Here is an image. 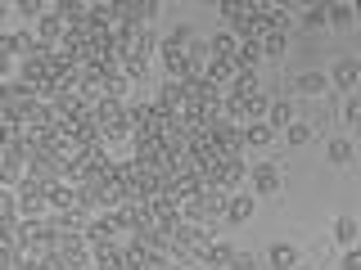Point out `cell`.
<instances>
[{
  "mask_svg": "<svg viewBox=\"0 0 361 270\" xmlns=\"http://www.w3.org/2000/svg\"><path fill=\"white\" fill-rule=\"evenodd\" d=\"M222 109H226V118H235V122H244V127H249V122H258L262 113H267V95H226L222 100Z\"/></svg>",
  "mask_w": 361,
  "mask_h": 270,
  "instance_id": "obj_1",
  "label": "cell"
},
{
  "mask_svg": "<svg viewBox=\"0 0 361 270\" xmlns=\"http://www.w3.org/2000/svg\"><path fill=\"white\" fill-rule=\"evenodd\" d=\"M167 235H172V253H176V257H199V253L208 248V235L194 225V221H176Z\"/></svg>",
  "mask_w": 361,
  "mask_h": 270,
  "instance_id": "obj_2",
  "label": "cell"
},
{
  "mask_svg": "<svg viewBox=\"0 0 361 270\" xmlns=\"http://www.w3.org/2000/svg\"><path fill=\"white\" fill-rule=\"evenodd\" d=\"M167 158H172V153H167V144L158 140V135H140L136 131V162L145 171H167Z\"/></svg>",
  "mask_w": 361,
  "mask_h": 270,
  "instance_id": "obj_3",
  "label": "cell"
},
{
  "mask_svg": "<svg viewBox=\"0 0 361 270\" xmlns=\"http://www.w3.org/2000/svg\"><path fill=\"white\" fill-rule=\"evenodd\" d=\"M45 189L50 185H41V180H27L23 176V185H18V221H36L45 212Z\"/></svg>",
  "mask_w": 361,
  "mask_h": 270,
  "instance_id": "obj_4",
  "label": "cell"
},
{
  "mask_svg": "<svg viewBox=\"0 0 361 270\" xmlns=\"http://www.w3.org/2000/svg\"><path fill=\"white\" fill-rule=\"evenodd\" d=\"M226 202H231V198H226V189H199V198H190L185 202V212H190V216H226Z\"/></svg>",
  "mask_w": 361,
  "mask_h": 270,
  "instance_id": "obj_5",
  "label": "cell"
},
{
  "mask_svg": "<svg viewBox=\"0 0 361 270\" xmlns=\"http://www.w3.org/2000/svg\"><path fill=\"white\" fill-rule=\"evenodd\" d=\"M213 144H217V153H222V158H240V149H244V131L240 127H231V122H213Z\"/></svg>",
  "mask_w": 361,
  "mask_h": 270,
  "instance_id": "obj_6",
  "label": "cell"
},
{
  "mask_svg": "<svg viewBox=\"0 0 361 270\" xmlns=\"http://www.w3.org/2000/svg\"><path fill=\"white\" fill-rule=\"evenodd\" d=\"M113 235H122V221H118V212H104V216H95L91 225H86V244H91V248L113 244Z\"/></svg>",
  "mask_w": 361,
  "mask_h": 270,
  "instance_id": "obj_7",
  "label": "cell"
},
{
  "mask_svg": "<svg viewBox=\"0 0 361 270\" xmlns=\"http://www.w3.org/2000/svg\"><path fill=\"white\" fill-rule=\"evenodd\" d=\"M262 32H267V27H262V18L253 14V5H244L240 18H231V36H235V41H262Z\"/></svg>",
  "mask_w": 361,
  "mask_h": 270,
  "instance_id": "obj_8",
  "label": "cell"
},
{
  "mask_svg": "<svg viewBox=\"0 0 361 270\" xmlns=\"http://www.w3.org/2000/svg\"><path fill=\"white\" fill-rule=\"evenodd\" d=\"M54 257H59L68 270H77V266H86L91 244H86V239H54Z\"/></svg>",
  "mask_w": 361,
  "mask_h": 270,
  "instance_id": "obj_9",
  "label": "cell"
},
{
  "mask_svg": "<svg viewBox=\"0 0 361 270\" xmlns=\"http://www.w3.org/2000/svg\"><path fill=\"white\" fill-rule=\"evenodd\" d=\"M199 189H203L199 176H167V198H172L176 207H185L190 198H199Z\"/></svg>",
  "mask_w": 361,
  "mask_h": 270,
  "instance_id": "obj_10",
  "label": "cell"
},
{
  "mask_svg": "<svg viewBox=\"0 0 361 270\" xmlns=\"http://www.w3.org/2000/svg\"><path fill=\"white\" fill-rule=\"evenodd\" d=\"M258 63H262V45L258 41H240V45H235V59H231V68H235V72H258Z\"/></svg>",
  "mask_w": 361,
  "mask_h": 270,
  "instance_id": "obj_11",
  "label": "cell"
},
{
  "mask_svg": "<svg viewBox=\"0 0 361 270\" xmlns=\"http://www.w3.org/2000/svg\"><path fill=\"white\" fill-rule=\"evenodd\" d=\"M36 32H41V41H36V45L54 50V41H63V32H68V27H63V18L50 9V14H41V18H36Z\"/></svg>",
  "mask_w": 361,
  "mask_h": 270,
  "instance_id": "obj_12",
  "label": "cell"
},
{
  "mask_svg": "<svg viewBox=\"0 0 361 270\" xmlns=\"http://www.w3.org/2000/svg\"><path fill=\"white\" fill-rule=\"evenodd\" d=\"M158 109H163V113H172V118H176L180 109H185V95H180V81H167L163 90H158Z\"/></svg>",
  "mask_w": 361,
  "mask_h": 270,
  "instance_id": "obj_13",
  "label": "cell"
},
{
  "mask_svg": "<svg viewBox=\"0 0 361 270\" xmlns=\"http://www.w3.org/2000/svg\"><path fill=\"white\" fill-rule=\"evenodd\" d=\"M267 262H271V270H293V266H298V248H293V244H275L267 253Z\"/></svg>",
  "mask_w": 361,
  "mask_h": 270,
  "instance_id": "obj_14",
  "label": "cell"
},
{
  "mask_svg": "<svg viewBox=\"0 0 361 270\" xmlns=\"http://www.w3.org/2000/svg\"><path fill=\"white\" fill-rule=\"evenodd\" d=\"M235 45H240V41H235L231 32H222V36H213V41H208V54H213V59H226V63H231V59H235Z\"/></svg>",
  "mask_w": 361,
  "mask_h": 270,
  "instance_id": "obj_15",
  "label": "cell"
},
{
  "mask_svg": "<svg viewBox=\"0 0 361 270\" xmlns=\"http://www.w3.org/2000/svg\"><path fill=\"white\" fill-rule=\"evenodd\" d=\"M253 185H258L262 194H271V189L280 185V171H275L271 162H258V167H253Z\"/></svg>",
  "mask_w": 361,
  "mask_h": 270,
  "instance_id": "obj_16",
  "label": "cell"
},
{
  "mask_svg": "<svg viewBox=\"0 0 361 270\" xmlns=\"http://www.w3.org/2000/svg\"><path fill=\"white\" fill-rule=\"evenodd\" d=\"M267 122H271V127H293V104L289 100L267 104Z\"/></svg>",
  "mask_w": 361,
  "mask_h": 270,
  "instance_id": "obj_17",
  "label": "cell"
},
{
  "mask_svg": "<svg viewBox=\"0 0 361 270\" xmlns=\"http://www.w3.org/2000/svg\"><path fill=\"white\" fill-rule=\"evenodd\" d=\"M361 81V68L353 59H344V63H335V86H344V90H353V86Z\"/></svg>",
  "mask_w": 361,
  "mask_h": 270,
  "instance_id": "obj_18",
  "label": "cell"
},
{
  "mask_svg": "<svg viewBox=\"0 0 361 270\" xmlns=\"http://www.w3.org/2000/svg\"><path fill=\"white\" fill-rule=\"evenodd\" d=\"M231 253H235V248H226V244H213V239H208V248H203L199 257H203L208 266H217V270H222V266H231Z\"/></svg>",
  "mask_w": 361,
  "mask_h": 270,
  "instance_id": "obj_19",
  "label": "cell"
},
{
  "mask_svg": "<svg viewBox=\"0 0 361 270\" xmlns=\"http://www.w3.org/2000/svg\"><path fill=\"white\" fill-rule=\"evenodd\" d=\"M262 59H267V54H271V59H275V54H284V50H289V36H284V32H262Z\"/></svg>",
  "mask_w": 361,
  "mask_h": 270,
  "instance_id": "obj_20",
  "label": "cell"
},
{
  "mask_svg": "<svg viewBox=\"0 0 361 270\" xmlns=\"http://www.w3.org/2000/svg\"><path fill=\"white\" fill-rule=\"evenodd\" d=\"M95 262H100V270H122V248L100 244V248H95Z\"/></svg>",
  "mask_w": 361,
  "mask_h": 270,
  "instance_id": "obj_21",
  "label": "cell"
},
{
  "mask_svg": "<svg viewBox=\"0 0 361 270\" xmlns=\"http://www.w3.org/2000/svg\"><path fill=\"white\" fill-rule=\"evenodd\" d=\"M298 90L312 95V100H316V95H325V72H302V77H298Z\"/></svg>",
  "mask_w": 361,
  "mask_h": 270,
  "instance_id": "obj_22",
  "label": "cell"
},
{
  "mask_svg": "<svg viewBox=\"0 0 361 270\" xmlns=\"http://www.w3.org/2000/svg\"><path fill=\"white\" fill-rule=\"evenodd\" d=\"M267 140H271V127H262V122H249V127H244V144H249V149H262Z\"/></svg>",
  "mask_w": 361,
  "mask_h": 270,
  "instance_id": "obj_23",
  "label": "cell"
},
{
  "mask_svg": "<svg viewBox=\"0 0 361 270\" xmlns=\"http://www.w3.org/2000/svg\"><path fill=\"white\" fill-rule=\"evenodd\" d=\"M226 216H231L235 225H240V221H249V216H253V198H231V202H226Z\"/></svg>",
  "mask_w": 361,
  "mask_h": 270,
  "instance_id": "obj_24",
  "label": "cell"
},
{
  "mask_svg": "<svg viewBox=\"0 0 361 270\" xmlns=\"http://www.w3.org/2000/svg\"><path fill=\"white\" fill-rule=\"evenodd\" d=\"M325 23L348 27V23H353V5H330V9H325Z\"/></svg>",
  "mask_w": 361,
  "mask_h": 270,
  "instance_id": "obj_25",
  "label": "cell"
},
{
  "mask_svg": "<svg viewBox=\"0 0 361 270\" xmlns=\"http://www.w3.org/2000/svg\"><path fill=\"white\" fill-rule=\"evenodd\" d=\"M335 239H339V244H353V239H357V221L353 216H339L335 221Z\"/></svg>",
  "mask_w": 361,
  "mask_h": 270,
  "instance_id": "obj_26",
  "label": "cell"
},
{
  "mask_svg": "<svg viewBox=\"0 0 361 270\" xmlns=\"http://www.w3.org/2000/svg\"><path fill=\"white\" fill-rule=\"evenodd\" d=\"M14 54L32 59V54H36V36H32V32H14Z\"/></svg>",
  "mask_w": 361,
  "mask_h": 270,
  "instance_id": "obj_27",
  "label": "cell"
},
{
  "mask_svg": "<svg viewBox=\"0 0 361 270\" xmlns=\"http://www.w3.org/2000/svg\"><path fill=\"white\" fill-rule=\"evenodd\" d=\"M127 86H131V81H127L122 72H118V77H109V86H104V100H122V95H127Z\"/></svg>",
  "mask_w": 361,
  "mask_h": 270,
  "instance_id": "obj_28",
  "label": "cell"
},
{
  "mask_svg": "<svg viewBox=\"0 0 361 270\" xmlns=\"http://www.w3.org/2000/svg\"><path fill=\"white\" fill-rule=\"evenodd\" d=\"M330 162H353V140H335V144H330Z\"/></svg>",
  "mask_w": 361,
  "mask_h": 270,
  "instance_id": "obj_29",
  "label": "cell"
},
{
  "mask_svg": "<svg viewBox=\"0 0 361 270\" xmlns=\"http://www.w3.org/2000/svg\"><path fill=\"white\" fill-rule=\"evenodd\" d=\"M0 221H18V198L0 189Z\"/></svg>",
  "mask_w": 361,
  "mask_h": 270,
  "instance_id": "obj_30",
  "label": "cell"
},
{
  "mask_svg": "<svg viewBox=\"0 0 361 270\" xmlns=\"http://www.w3.org/2000/svg\"><path fill=\"white\" fill-rule=\"evenodd\" d=\"M284 135H289V144H307L312 127H307V122H293V127H284Z\"/></svg>",
  "mask_w": 361,
  "mask_h": 270,
  "instance_id": "obj_31",
  "label": "cell"
},
{
  "mask_svg": "<svg viewBox=\"0 0 361 270\" xmlns=\"http://www.w3.org/2000/svg\"><path fill=\"white\" fill-rule=\"evenodd\" d=\"M231 270H258V257L253 253H231Z\"/></svg>",
  "mask_w": 361,
  "mask_h": 270,
  "instance_id": "obj_32",
  "label": "cell"
},
{
  "mask_svg": "<svg viewBox=\"0 0 361 270\" xmlns=\"http://www.w3.org/2000/svg\"><path fill=\"white\" fill-rule=\"evenodd\" d=\"M302 23H307V27H325V5H312Z\"/></svg>",
  "mask_w": 361,
  "mask_h": 270,
  "instance_id": "obj_33",
  "label": "cell"
},
{
  "mask_svg": "<svg viewBox=\"0 0 361 270\" xmlns=\"http://www.w3.org/2000/svg\"><path fill=\"white\" fill-rule=\"evenodd\" d=\"M18 9H23V14H36V18L50 14V5H41V0H18Z\"/></svg>",
  "mask_w": 361,
  "mask_h": 270,
  "instance_id": "obj_34",
  "label": "cell"
},
{
  "mask_svg": "<svg viewBox=\"0 0 361 270\" xmlns=\"http://www.w3.org/2000/svg\"><path fill=\"white\" fill-rule=\"evenodd\" d=\"M27 270H68V266H63V262H59V257H54V253H50V257H41V262H36V266H27Z\"/></svg>",
  "mask_w": 361,
  "mask_h": 270,
  "instance_id": "obj_35",
  "label": "cell"
},
{
  "mask_svg": "<svg viewBox=\"0 0 361 270\" xmlns=\"http://www.w3.org/2000/svg\"><path fill=\"white\" fill-rule=\"evenodd\" d=\"M344 118H348V122H361V100H348V109H344Z\"/></svg>",
  "mask_w": 361,
  "mask_h": 270,
  "instance_id": "obj_36",
  "label": "cell"
},
{
  "mask_svg": "<svg viewBox=\"0 0 361 270\" xmlns=\"http://www.w3.org/2000/svg\"><path fill=\"white\" fill-rule=\"evenodd\" d=\"M240 9H244L240 0H222V14H226V18H240Z\"/></svg>",
  "mask_w": 361,
  "mask_h": 270,
  "instance_id": "obj_37",
  "label": "cell"
},
{
  "mask_svg": "<svg viewBox=\"0 0 361 270\" xmlns=\"http://www.w3.org/2000/svg\"><path fill=\"white\" fill-rule=\"evenodd\" d=\"M344 270H361V257H357V253H348V257H344Z\"/></svg>",
  "mask_w": 361,
  "mask_h": 270,
  "instance_id": "obj_38",
  "label": "cell"
},
{
  "mask_svg": "<svg viewBox=\"0 0 361 270\" xmlns=\"http://www.w3.org/2000/svg\"><path fill=\"white\" fill-rule=\"evenodd\" d=\"M5 72H9V59H5V54H0V81H5Z\"/></svg>",
  "mask_w": 361,
  "mask_h": 270,
  "instance_id": "obj_39",
  "label": "cell"
},
{
  "mask_svg": "<svg viewBox=\"0 0 361 270\" xmlns=\"http://www.w3.org/2000/svg\"><path fill=\"white\" fill-rule=\"evenodd\" d=\"M0 18H5V5H0Z\"/></svg>",
  "mask_w": 361,
  "mask_h": 270,
  "instance_id": "obj_40",
  "label": "cell"
},
{
  "mask_svg": "<svg viewBox=\"0 0 361 270\" xmlns=\"http://www.w3.org/2000/svg\"><path fill=\"white\" fill-rule=\"evenodd\" d=\"M293 270H307V266H293Z\"/></svg>",
  "mask_w": 361,
  "mask_h": 270,
  "instance_id": "obj_41",
  "label": "cell"
}]
</instances>
